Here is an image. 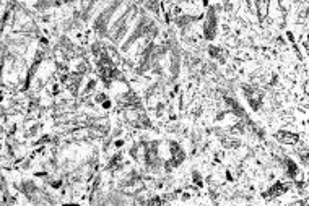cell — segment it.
I'll use <instances>...</instances> for the list:
<instances>
[{
  "instance_id": "6da1fadb",
  "label": "cell",
  "mask_w": 309,
  "mask_h": 206,
  "mask_svg": "<svg viewBox=\"0 0 309 206\" xmlns=\"http://www.w3.org/2000/svg\"><path fill=\"white\" fill-rule=\"evenodd\" d=\"M280 140H283L285 143H294V141L298 140L296 136H293V135H280Z\"/></svg>"
}]
</instances>
